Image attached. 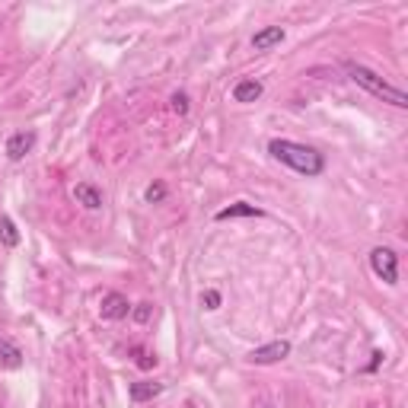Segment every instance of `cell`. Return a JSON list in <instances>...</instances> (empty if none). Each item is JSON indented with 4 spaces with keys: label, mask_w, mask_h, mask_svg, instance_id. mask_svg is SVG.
Wrapping results in <instances>:
<instances>
[{
    "label": "cell",
    "mask_w": 408,
    "mask_h": 408,
    "mask_svg": "<svg viewBox=\"0 0 408 408\" xmlns=\"http://www.w3.org/2000/svg\"><path fill=\"white\" fill-rule=\"evenodd\" d=\"M268 153L275 159H281L284 166H291L293 173H300V175H322L325 169V157L319 150H313V147H307V144H297V141H271L268 144Z\"/></svg>",
    "instance_id": "6da1fadb"
},
{
    "label": "cell",
    "mask_w": 408,
    "mask_h": 408,
    "mask_svg": "<svg viewBox=\"0 0 408 408\" xmlns=\"http://www.w3.org/2000/svg\"><path fill=\"white\" fill-rule=\"evenodd\" d=\"M344 74L354 80L358 86H364L367 93H373L376 99H383V102H389V106H396V108H408V93L405 90H399V86H392V84H386L380 74H373L370 67H364V64H354V61H344Z\"/></svg>",
    "instance_id": "7a4b0ae2"
},
{
    "label": "cell",
    "mask_w": 408,
    "mask_h": 408,
    "mask_svg": "<svg viewBox=\"0 0 408 408\" xmlns=\"http://www.w3.org/2000/svg\"><path fill=\"white\" fill-rule=\"evenodd\" d=\"M370 268H373V275L380 278L383 284H399V255L392 249H386V246H376L373 252H370Z\"/></svg>",
    "instance_id": "3957f363"
},
{
    "label": "cell",
    "mask_w": 408,
    "mask_h": 408,
    "mask_svg": "<svg viewBox=\"0 0 408 408\" xmlns=\"http://www.w3.org/2000/svg\"><path fill=\"white\" fill-rule=\"evenodd\" d=\"M284 358H291V342H268L262 348H255L249 354V364H258V367H268V364H281Z\"/></svg>",
    "instance_id": "277c9868"
},
{
    "label": "cell",
    "mask_w": 408,
    "mask_h": 408,
    "mask_svg": "<svg viewBox=\"0 0 408 408\" xmlns=\"http://www.w3.org/2000/svg\"><path fill=\"white\" fill-rule=\"evenodd\" d=\"M128 313H131V303H128L125 293L108 291L106 297H102V303H99V316L102 319H108V322H118V319H125Z\"/></svg>",
    "instance_id": "5b68a950"
},
{
    "label": "cell",
    "mask_w": 408,
    "mask_h": 408,
    "mask_svg": "<svg viewBox=\"0 0 408 408\" xmlns=\"http://www.w3.org/2000/svg\"><path fill=\"white\" fill-rule=\"evenodd\" d=\"M32 147H35V131H17V134H10L7 137V157L13 159V163L29 157Z\"/></svg>",
    "instance_id": "8992f818"
},
{
    "label": "cell",
    "mask_w": 408,
    "mask_h": 408,
    "mask_svg": "<svg viewBox=\"0 0 408 408\" xmlns=\"http://www.w3.org/2000/svg\"><path fill=\"white\" fill-rule=\"evenodd\" d=\"M74 201L84 204L86 211H99L102 208V192L93 182H77L74 185Z\"/></svg>",
    "instance_id": "52a82bcc"
},
{
    "label": "cell",
    "mask_w": 408,
    "mask_h": 408,
    "mask_svg": "<svg viewBox=\"0 0 408 408\" xmlns=\"http://www.w3.org/2000/svg\"><path fill=\"white\" fill-rule=\"evenodd\" d=\"M284 42V29L281 26H265V29H258L255 35H252V48L255 51H268L275 48V45Z\"/></svg>",
    "instance_id": "ba28073f"
},
{
    "label": "cell",
    "mask_w": 408,
    "mask_h": 408,
    "mask_svg": "<svg viewBox=\"0 0 408 408\" xmlns=\"http://www.w3.org/2000/svg\"><path fill=\"white\" fill-rule=\"evenodd\" d=\"M0 367L3 370H19L23 367V351L10 342V338H0Z\"/></svg>",
    "instance_id": "9c48e42d"
},
{
    "label": "cell",
    "mask_w": 408,
    "mask_h": 408,
    "mask_svg": "<svg viewBox=\"0 0 408 408\" xmlns=\"http://www.w3.org/2000/svg\"><path fill=\"white\" fill-rule=\"evenodd\" d=\"M236 217H262V208H255L249 201H236L230 208L217 211V220H236Z\"/></svg>",
    "instance_id": "30bf717a"
},
{
    "label": "cell",
    "mask_w": 408,
    "mask_h": 408,
    "mask_svg": "<svg viewBox=\"0 0 408 408\" xmlns=\"http://www.w3.org/2000/svg\"><path fill=\"white\" fill-rule=\"evenodd\" d=\"M159 392H163V383H150V380H141V383H131L128 396H131V402H150V399H157Z\"/></svg>",
    "instance_id": "8fae6325"
},
{
    "label": "cell",
    "mask_w": 408,
    "mask_h": 408,
    "mask_svg": "<svg viewBox=\"0 0 408 408\" xmlns=\"http://www.w3.org/2000/svg\"><path fill=\"white\" fill-rule=\"evenodd\" d=\"M262 93H265V86L258 84V80H240L233 86V102H255Z\"/></svg>",
    "instance_id": "7c38bea8"
},
{
    "label": "cell",
    "mask_w": 408,
    "mask_h": 408,
    "mask_svg": "<svg viewBox=\"0 0 408 408\" xmlns=\"http://www.w3.org/2000/svg\"><path fill=\"white\" fill-rule=\"evenodd\" d=\"M0 242H3L7 249H17V246H19V230H17V224H13L7 214L0 217Z\"/></svg>",
    "instance_id": "4fadbf2b"
},
{
    "label": "cell",
    "mask_w": 408,
    "mask_h": 408,
    "mask_svg": "<svg viewBox=\"0 0 408 408\" xmlns=\"http://www.w3.org/2000/svg\"><path fill=\"white\" fill-rule=\"evenodd\" d=\"M134 364L141 367V370H153L157 367V354H150V351H144V348H134Z\"/></svg>",
    "instance_id": "5bb4252c"
},
{
    "label": "cell",
    "mask_w": 408,
    "mask_h": 408,
    "mask_svg": "<svg viewBox=\"0 0 408 408\" xmlns=\"http://www.w3.org/2000/svg\"><path fill=\"white\" fill-rule=\"evenodd\" d=\"M131 319L137 325H147L153 319V307L150 303H137V307H131Z\"/></svg>",
    "instance_id": "9a60e30c"
},
{
    "label": "cell",
    "mask_w": 408,
    "mask_h": 408,
    "mask_svg": "<svg viewBox=\"0 0 408 408\" xmlns=\"http://www.w3.org/2000/svg\"><path fill=\"white\" fill-rule=\"evenodd\" d=\"M144 198H147V204H159V201L166 198V185L163 182H153L147 192H144Z\"/></svg>",
    "instance_id": "2e32d148"
},
{
    "label": "cell",
    "mask_w": 408,
    "mask_h": 408,
    "mask_svg": "<svg viewBox=\"0 0 408 408\" xmlns=\"http://www.w3.org/2000/svg\"><path fill=\"white\" fill-rule=\"evenodd\" d=\"M220 303H224V297H220L217 291H204V293H201V307H204V309H220Z\"/></svg>",
    "instance_id": "e0dca14e"
},
{
    "label": "cell",
    "mask_w": 408,
    "mask_h": 408,
    "mask_svg": "<svg viewBox=\"0 0 408 408\" xmlns=\"http://www.w3.org/2000/svg\"><path fill=\"white\" fill-rule=\"evenodd\" d=\"M173 108L179 112V115H188V96H185V93H175V96H173Z\"/></svg>",
    "instance_id": "ac0fdd59"
},
{
    "label": "cell",
    "mask_w": 408,
    "mask_h": 408,
    "mask_svg": "<svg viewBox=\"0 0 408 408\" xmlns=\"http://www.w3.org/2000/svg\"><path fill=\"white\" fill-rule=\"evenodd\" d=\"M380 358H383V354H380V351H373V360H370V367H367V370H376V367H380Z\"/></svg>",
    "instance_id": "d6986e66"
},
{
    "label": "cell",
    "mask_w": 408,
    "mask_h": 408,
    "mask_svg": "<svg viewBox=\"0 0 408 408\" xmlns=\"http://www.w3.org/2000/svg\"><path fill=\"white\" fill-rule=\"evenodd\" d=\"M265 408H271V405H265Z\"/></svg>",
    "instance_id": "ffe728a7"
}]
</instances>
